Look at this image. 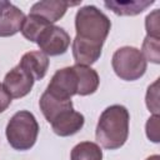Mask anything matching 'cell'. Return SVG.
I'll use <instances>...</instances> for the list:
<instances>
[{
  "mask_svg": "<svg viewBox=\"0 0 160 160\" xmlns=\"http://www.w3.org/2000/svg\"><path fill=\"white\" fill-rule=\"evenodd\" d=\"M129 120L130 114L125 106L119 104L108 106L101 112L96 125V141L108 150L121 148L129 136Z\"/></svg>",
  "mask_w": 160,
  "mask_h": 160,
  "instance_id": "cell-1",
  "label": "cell"
},
{
  "mask_svg": "<svg viewBox=\"0 0 160 160\" xmlns=\"http://www.w3.org/2000/svg\"><path fill=\"white\" fill-rule=\"evenodd\" d=\"M110 29L109 18L94 5L80 8L75 15V38L84 42L102 46Z\"/></svg>",
  "mask_w": 160,
  "mask_h": 160,
  "instance_id": "cell-2",
  "label": "cell"
},
{
  "mask_svg": "<svg viewBox=\"0 0 160 160\" xmlns=\"http://www.w3.org/2000/svg\"><path fill=\"white\" fill-rule=\"evenodd\" d=\"M6 139L10 146L19 151L30 150L39 135V124L32 112L20 110L9 120L5 129Z\"/></svg>",
  "mask_w": 160,
  "mask_h": 160,
  "instance_id": "cell-3",
  "label": "cell"
},
{
  "mask_svg": "<svg viewBox=\"0 0 160 160\" xmlns=\"http://www.w3.org/2000/svg\"><path fill=\"white\" fill-rule=\"evenodd\" d=\"M111 66L116 76L121 80L135 81L145 74L148 62L138 48L122 46L114 52Z\"/></svg>",
  "mask_w": 160,
  "mask_h": 160,
  "instance_id": "cell-4",
  "label": "cell"
},
{
  "mask_svg": "<svg viewBox=\"0 0 160 160\" xmlns=\"http://www.w3.org/2000/svg\"><path fill=\"white\" fill-rule=\"evenodd\" d=\"M36 44L45 55H62L70 46V35L62 28L51 24L39 35Z\"/></svg>",
  "mask_w": 160,
  "mask_h": 160,
  "instance_id": "cell-5",
  "label": "cell"
},
{
  "mask_svg": "<svg viewBox=\"0 0 160 160\" xmlns=\"http://www.w3.org/2000/svg\"><path fill=\"white\" fill-rule=\"evenodd\" d=\"M45 91L55 98L71 100V96L78 94V76L74 68L66 66L58 70L52 75Z\"/></svg>",
  "mask_w": 160,
  "mask_h": 160,
  "instance_id": "cell-6",
  "label": "cell"
},
{
  "mask_svg": "<svg viewBox=\"0 0 160 160\" xmlns=\"http://www.w3.org/2000/svg\"><path fill=\"white\" fill-rule=\"evenodd\" d=\"M25 14L14 4L0 0V38H8L21 31Z\"/></svg>",
  "mask_w": 160,
  "mask_h": 160,
  "instance_id": "cell-7",
  "label": "cell"
},
{
  "mask_svg": "<svg viewBox=\"0 0 160 160\" xmlns=\"http://www.w3.org/2000/svg\"><path fill=\"white\" fill-rule=\"evenodd\" d=\"M34 79L18 64L4 78V86L14 99L26 96L34 85Z\"/></svg>",
  "mask_w": 160,
  "mask_h": 160,
  "instance_id": "cell-8",
  "label": "cell"
},
{
  "mask_svg": "<svg viewBox=\"0 0 160 160\" xmlns=\"http://www.w3.org/2000/svg\"><path fill=\"white\" fill-rule=\"evenodd\" d=\"M81 1L78 2H70V1H65V0H44V1H38L35 2L31 9H30V14L32 15H38L40 18H42L44 20H46L50 24L56 22L58 20H60L69 6H75L79 5Z\"/></svg>",
  "mask_w": 160,
  "mask_h": 160,
  "instance_id": "cell-9",
  "label": "cell"
},
{
  "mask_svg": "<svg viewBox=\"0 0 160 160\" xmlns=\"http://www.w3.org/2000/svg\"><path fill=\"white\" fill-rule=\"evenodd\" d=\"M84 122H85V118L81 112H78L75 110H69L59 115L51 122V128L56 135L65 138L80 131L84 126Z\"/></svg>",
  "mask_w": 160,
  "mask_h": 160,
  "instance_id": "cell-10",
  "label": "cell"
},
{
  "mask_svg": "<svg viewBox=\"0 0 160 160\" xmlns=\"http://www.w3.org/2000/svg\"><path fill=\"white\" fill-rule=\"evenodd\" d=\"M19 65L36 81L41 80L49 69V58L41 51H28L22 55Z\"/></svg>",
  "mask_w": 160,
  "mask_h": 160,
  "instance_id": "cell-11",
  "label": "cell"
},
{
  "mask_svg": "<svg viewBox=\"0 0 160 160\" xmlns=\"http://www.w3.org/2000/svg\"><path fill=\"white\" fill-rule=\"evenodd\" d=\"M39 106H40V110H41L44 118L50 124L62 112L74 110L71 100H62V99L55 98L46 91H44L42 95L40 96Z\"/></svg>",
  "mask_w": 160,
  "mask_h": 160,
  "instance_id": "cell-12",
  "label": "cell"
},
{
  "mask_svg": "<svg viewBox=\"0 0 160 160\" xmlns=\"http://www.w3.org/2000/svg\"><path fill=\"white\" fill-rule=\"evenodd\" d=\"M72 68L78 76V94L76 95L86 96V95L94 94L98 90L99 84H100V79H99L96 70H94L90 66L78 65V64H75Z\"/></svg>",
  "mask_w": 160,
  "mask_h": 160,
  "instance_id": "cell-13",
  "label": "cell"
},
{
  "mask_svg": "<svg viewBox=\"0 0 160 160\" xmlns=\"http://www.w3.org/2000/svg\"><path fill=\"white\" fill-rule=\"evenodd\" d=\"M154 0H128V1H105L104 6L111 10L114 14L120 16H134L141 14L149 6H151Z\"/></svg>",
  "mask_w": 160,
  "mask_h": 160,
  "instance_id": "cell-14",
  "label": "cell"
},
{
  "mask_svg": "<svg viewBox=\"0 0 160 160\" xmlns=\"http://www.w3.org/2000/svg\"><path fill=\"white\" fill-rule=\"evenodd\" d=\"M70 160H102V150L96 142L81 141L72 148Z\"/></svg>",
  "mask_w": 160,
  "mask_h": 160,
  "instance_id": "cell-15",
  "label": "cell"
},
{
  "mask_svg": "<svg viewBox=\"0 0 160 160\" xmlns=\"http://www.w3.org/2000/svg\"><path fill=\"white\" fill-rule=\"evenodd\" d=\"M51 25L50 22H48L46 20H44L42 18L38 16V15H32V14H29L26 18H25V21L22 24V28H21V34L22 36L31 41V42H36L39 35L49 26Z\"/></svg>",
  "mask_w": 160,
  "mask_h": 160,
  "instance_id": "cell-16",
  "label": "cell"
},
{
  "mask_svg": "<svg viewBox=\"0 0 160 160\" xmlns=\"http://www.w3.org/2000/svg\"><path fill=\"white\" fill-rule=\"evenodd\" d=\"M141 54L146 61L160 64V40L159 38L146 35L142 41Z\"/></svg>",
  "mask_w": 160,
  "mask_h": 160,
  "instance_id": "cell-17",
  "label": "cell"
},
{
  "mask_svg": "<svg viewBox=\"0 0 160 160\" xmlns=\"http://www.w3.org/2000/svg\"><path fill=\"white\" fill-rule=\"evenodd\" d=\"M159 79H156L154 81V84H151L148 88L146 91V96H145V101H146V106L149 109V111H151L154 115H159Z\"/></svg>",
  "mask_w": 160,
  "mask_h": 160,
  "instance_id": "cell-18",
  "label": "cell"
},
{
  "mask_svg": "<svg viewBox=\"0 0 160 160\" xmlns=\"http://www.w3.org/2000/svg\"><path fill=\"white\" fill-rule=\"evenodd\" d=\"M145 29L149 36H154V38H159V30H160V25H159V10H154L152 12H150L146 19H145Z\"/></svg>",
  "mask_w": 160,
  "mask_h": 160,
  "instance_id": "cell-19",
  "label": "cell"
},
{
  "mask_svg": "<svg viewBox=\"0 0 160 160\" xmlns=\"http://www.w3.org/2000/svg\"><path fill=\"white\" fill-rule=\"evenodd\" d=\"M145 130H146V136L149 140H151L152 142L160 141L159 140V115H152L148 119Z\"/></svg>",
  "mask_w": 160,
  "mask_h": 160,
  "instance_id": "cell-20",
  "label": "cell"
},
{
  "mask_svg": "<svg viewBox=\"0 0 160 160\" xmlns=\"http://www.w3.org/2000/svg\"><path fill=\"white\" fill-rule=\"evenodd\" d=\"M11 95L8 92V90L5 89L4 84L0 82V112H4L11 104Z\"/></svg>",
  "mask_w": 160,
  "mask_h": 160,
  "instance_id": "cell-21",
  "label": "cell"
},
{
  "mask_svg": "<svg viewBox=\"0 0 160 160\" xmlns=\"http://www.w3.org/2000/svg\"><path fill=\"white\" fill-rule=\"evenodd\" d=\"M146 160H160V156L159 155H152V156H149Z\"/></svg>",
  "mask_w": 160,
  "mask_h": 160,
  "instance_id": "cell-22",
  "label": "cell"
}]
</instances>
